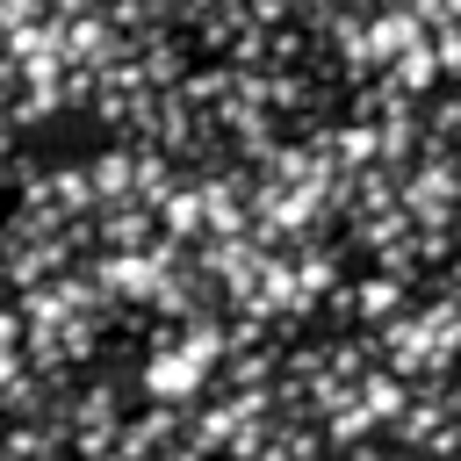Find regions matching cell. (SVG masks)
I'll list each match as a JSON object with an SVG mask.
<instances>
[{"label":"cell","instance_id":"6da1fadb","mask_svg":"<svg viewBox=\"0 0 461 461\" xmlns=\"http://www.w3.org/2000/svg\"><path fill=\"white\" fill-rule=\"evenodd\" d=\"M137 382H144L151 403H187V396L202 389V367H194L180 346H151V353L137 360Z\"/></svg>","mask_w":461,"mask_h":461}]
</instances>
